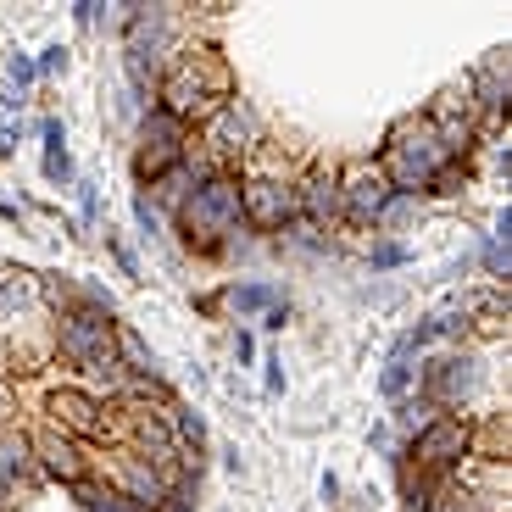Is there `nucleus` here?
<instances>
[{"instance_id":"5","label":"nucleus","mask_w":512,"mask_h":512,"mask_svg":"<svg viewBox=\"0 0 512 512\" xmlns=\"http://www.w3.org/2000/svg\"><path fill=\"white\" fill-rule=\"evenodd\" d=\"M167 162H179V117H151L145 123V156H140V167L145 173H162Z\"/></svg>"},{"instance_id":"9","label":"nucleus","mask_w":512,"mask_h":512,"mask_svg":"<svg viewBox=\"0 0 512 512\" xmlns=\"http://www.w3.org/2000/svg\"><path fill=\"white\" fill-rule=\"evenodd\" d=\"M51 412L67 423V429H78V435H101V429H106V418L95 412V401L78 396V390H62V396L51 401Z\"/></svg>"},{"instance_id":"3","label":"nucleus","mask_w":512,"mask_h":512,"mask_svg":"<svg viewBox=\"0 0 512 512\" xmlns=\"http://www.w3.org/2000/svg\"><path fill=\"white\" fill-rule=\"evenodd\" d=\"M240 184L229 179H212L206 190H195V201L184 206V234L190 240H218L223 229H234L240 223Z\"/></svg>"},{"instance_id":"12","label":"nucleus","mask_w":512,"mask_h":512,"mask_svg":"<svg viewBox=\"0 0 512 512\" xmlns=\"http://www.w3.org/2000/svg\"><path fill=\"white\" fill-rule=\"evenodd\" d=\"M39 451H45V468H51L56 479H78V457H73V446H62L56 435H45V440H39Z\"/></svg>"},{"instance_id":"7","label":"nucleus","mask_w":512,"mask_h":512,"mask_svg":"<svg viewBox=\"0 0 512 512\" xmlns=\"http://www.w3.org/2000/svg\"><path fill=\"white\" fill-rule=\"evenodd\" d=\"M384 201H390V184H384V173L357 167V173H351V190H346V206L357 212V218H373Z\"/></svg>"},{"instance_id":"16","label":"nucleus","mask_w":512,"mask_h":512,"mask_svg":"<svg viewBox=\"0 0 512 512\" xmlns=\"http://www.w3.org/2000/svg\"><path fill=\"white\" fill-rule=\"evenodd\" d=\"M240 307H268V290H262V284H251V290H240Z\"/></svg>"},{"instance_id":"1","label":"nucleus","mask_w":512,"mask_h":512,"mask_svg":"<svg viewBox=\"0 0 512 512\" xmlns=\"http://www.w3.org/2000/svg\"><path fill=\"white\" fill-rule=\"evenodd\" d=\"M62 357L90 373L117 368V334L106 323V312H73V318H62Z\"/></svg>"},{"instance_id":"8","label":"nucleus","mask_w":512,"mask_h":512,"mask_svg":"<svg viewBox=\"0 0 512 512\" xmlns=\"http://www.w3.org/2000/svg\"><path fill=\"white\" fill-rule=\"evenodd\" d=\"M240 206H251V218L262 223V229H279V223L290 218V195H284L279 184H251V190L240 195Z\"/></svg>"},{"instance_id":"14","label":"nucleus","mask_w":512,"mask_h":512,"mask_svg":"<svg viewBox=\"0 0 512 512\" xmlns=\"http://www.w3.org/2000/svg\"><path fill=\"white\" fill-rule=\"evenodd\" d=\"M78 496H84V507L90 512H140L128 496H117V490H95V485H78Z\"/></svg>"},{"instance_id":"13","label":"nucleus","mask_w":512,"mask_h":512,"mask_svg":"<svg viewBox=\"0 0 512 512\" xmlns=\"http://www.w3.org/2000/svg\"><path fill=\"white\" fill-rule=\"evenodd\" d=\"M23 440H0V501L12 496V485H17V474H23Z\"/></svg>"},{"instance_id":"15","label":"nucleus","mask_w":512,"mask_h":512,"mask_svg":"<svg viewBox=\"0 0 512 512\" xmlns=\"http://www.w3.org/2000/svg\"><path fill=\"white\" fill-rule=\"evenodd\" d=\"M334 206H340L334 184H329V179H318V184H312V212H334Z\"/></svg>"},{"instance_id":"6","label":"nucleus","mask_w":512,"mask_h":512,"mask_svg":"<svg viewBox=\"0 0 512 512\" xmlns=\"http://www.w3.org/2000/svg\"><path fill=\"white\" fill-rule=\"evenodd\" d=\"M462 446H468V435H462V423H435V429H423V440H418V457L429 462V468H446V462H457L462 457Z\"/></svg>"},{"instance_id":"10","label":"nucleus","mask_w":512,"mask_h":512,"mask_svg":"<svg viewBox=\"0 0 512 512\" xmlns=\"http://www.w3.org/2000/svg\"><path fill=\"white\" fill-rule=\"evenodd\" d=\"M212 134H218L223 151H245V140L256 134V123H251V112H245L240 101H229V106L218 112V123H212Z\"/></svg>"},{"instance_id":"18","label":"nucleus","mask_w":512,"mask_h":512,"mask_svg":"<svg viewBox=\"0 0 512 512\" xmlns=\"http://www.w3.org/2000/svg\"><path fill=\"white\" fill-rule=\"evenodd\" d=\"M179 429H184V440H195V446H201V418H190V412H179Z\"/></svg>"},{"instance_id":"19","label":"nucleus","mask_w":512,"mask_h":512,"mask_svg":"<svg viewBox=\"0 0 512 512\" xmlns=\"http://www.w3.org/2000/svg\"><path fill=\"white\" fill-rule=\"evenodd\" d=\"M173 512H190V501H173Z\"/></svg>"},{"instance_id":"11","label":"nucleus","mask_w":512,"mask_h":512,"mask_svg":"<svg viewBox=\"0 0 512 512\" xmlns=\"http://www.w3.org/2000/svg\"><path fill=\"white\" fill-rule=\"evenodd\" d=\"M123 485H128V501H134V507H156V501H162V479L134 457L123 462Z\"/></svg>"},{"instance_id":"2","label":"nucleus","mask_w":512,"mask_h":512,"mask_svg":"<svg viewBox=\"0 0 512 512\" xmlns=\"http://www.w3.org/2000/svg\"><path fill=\"white\" fill-rule=\"evenodd\" d=\"M223 95V67H212L206 56H184L167 78V117H195L212 112V101Z\"/></svg>"},{"instance_id":"17","label":"nucleus","mask_w":512,"mask_h":512,"mask_svg":"<svg viewBox=\"0 0 512 512\" xmlns=\"http://www.w3.org/2000/svg\"><path fill=\"white\" fill-rule=\"evenodd\" d=\"M401 384H407V368H401V362H396V368L384 373V390H390V396H401Z\"/></svg>"},{"instance_id":"20","label":"nucleus","mask_w":512,"mask_h":512,"mask_svg":"<svg viewBox=\"0 0 512 512\" xmlns=\"http://www.w3.org/2000/svg\"><path fill=\"white\" fill-rule=\"evenodd\" d=\"M0 412H6V390H0Z\"/></svg>"},{"instance_id":"4","label":"nucleus","mask_w":512,"mask_h":512,"mask_svg":"<svg viewBox=\"0 0 512 512\" xmlns=\"http://www.w3.org/2000/svg\"><path fill=\"white\" fill-rule=\"evenodd\" d=\"M440 156H446V145H440L435 134L423 128L418 140H412V134H401V145L390 151V167H396L407 184H429V179L440 173Z\"/></svg>"}]
</instances>
